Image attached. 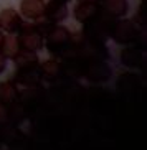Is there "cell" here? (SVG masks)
<instances>
[{
    "mask_svg": "<svg viewBox=\"0 0 147 150\" xmlns=\"http://www.w3.org/2000/svg\"><path fill=\"white\" fill-rule=\"evenodd\" d=\"M20 51V46H18V41L12 33H9L7 36H4L2 40V48H0V53L4 54L5 58H12L13 59L15 56Z\"/></svg>",
    "mask_w": 147,
    "mask_h": 150,
    "instance_id": "9",
    "label": "cell"
},
{
    "mask_svg": "<svg viewBox=\"0 0 147 150\" xmlns=\"http://www.w3.org/2000/svg\"><path fill=\"white\" fill-rule=\"evenodd\" d=\"M13 61L17 63V66L20 68V69H27V71H31L36 64H38V59H36L35 53L25 51V50H20V51H18V54L13 58Z\"/></svg>",
    "mask_w": 147,
    "mask_h": 150,
    "instance_id": "8",
    "label": "cell"
},
{
    "mask_svg": "<svg viewBox=\"0 0 147 150\" xmlns=\"http://www.w3.org/2000/svg\"><path fill=\"white\" fill-rule=\"evenodd\" d=\"M50 33L46 36V43H48L50 53H58L60 50H63V46L66 45L70 33L65 27H51Z\"/></svg>",
    "mask_w": 147,
    "mask_h": 150,
    "instance_id": "3",
    "label": "cell"
},
{
    "mask_svg": "<svg viewBox=\"0 0 147 150\" xmlns=\"http://www.w3.org/2000/svg\"><path fill=\"white\" fill-rule=\"evenodd\" d=\"M43 17H46L50 23H58L63 22L68 17V8L65 2L60 0H51L50 4H46L43 7Z\"/></svg>",
    "mask_w": 147,
    "mask_h": 150,
    "instance_id": "4",
    "label": "cell"
},
{
    "mask_svg": "<svg viewBox=\"0 0 147 150\" xmlns=\"http://www.w3.org/2000/svg\"><path fill=\"white\" fill-rule=\"evenodd\" d=\"M96 13H98V4L94 2H80L75 8V17L81 23L89 22L91 18L96 17Z\"/></svg>",
    "mask_w": 147,
    "mask_h": 150,
    "instance_id": "6",
    "label": "cell"
},
{
    "mask_svg": "<svg viewBox=\"0 0 147 150\" xmlns=\"http://www.w3.org/2000/svg\"><path fill=\"white\" fill-rule=\"evenodd\" d=\"M106 10L114 17H124L127 13V8H129V4L127 0H106Z\"/></svg>",
    "mask_w": 147,
    "mask_h": 150,
    "instance_id": "11",
    "label": "cell"
},
{
    "mask_svg": "<svg viewBox=\"0 0 147 150\" xmlns=\"http://www.w3.org/2000/svg\"><path fill=\"white\" fill-rule=\"evenodd\" d=\"M17 99V89L10 81H4L0 83V104L4 106H10L13 104Z\"/></svg>",
    "mask_w": 147,
    "mask_h": 150,
    "instance_id": "10",
    "label": "cell"
},
{
    "mask_svg": "<svg viewBox=\"0 0 147 150\" xmlns=\"http://www.w3.org/2000/svg\"><path fill=\"white\" fill-rule=\"evenodd\" d=\"M17 41L20 50L31 51V53L40 51L45 45L43 35L40 33V30H36L35 25H22V28L18 30Z\"/></svg>",
    "mask_w": 147,
    "mask_h": 150,
    "instance_id": "1",
    "label": "cell"
},
{
    "mask_svg": "<svg viewBox=\"0 0 147 150\" xmlns=\"http://www.w3.org/2000/svg\"><path fill=\"white\" fill-rule=\"evenodd\" d=\"M41 69H43V74L46 76V78H51V76L58 74L60 66L56 64V63H53V61H46V63L41 64Z\"/></svg>",
    "mask_w": 147,
    "mask_h": 150,
    "instance_id": "12",
    "label": "cell"
},
{
    "mask_svg": "<svg viewBox=\"0 0 147 150\" xmlns=\"http://www.w3.org/2000/svg\"><path fill=\"white\" fill-rule=\"evenodd\" d=\"M9 119V114H7V109L4 107V104H0V124H5Z\"/></svg>",
    "mask_w": 147,
    "mask_h": 150,
    "instance_id": "13",
    "label": "cell"
},
{
    "mask_svg": "<svg viewBox=\"0 0 147 150\" xmlns=\"http://www.w3.org/2000/svg\"><path fill=\"white\" fill-rule=\"evenodd\" d=\"M23 22L22 17L18 15L17 10L13 8H4L0 12V28L5 30L7 33H18L22 28Z\"/></svg>",
    "mask_w": 147,
    "mask_h": 150,
    "instance_id": "2",
    "label": "cell"
},
{
    "mask_svg": "<svg viewBox=\"0 0 147 150\" xmlns=\"http://www.w3.org/2000/svg\"><path fill=\"white\" fill-rule=\"evenodd\" d=\"M60 2H65V4H68V2H70V0H60Z\"/></svg>",
    "mask_w": 147,
    "mask_h": 150,
    "instance_id": "17",
    "label": "cell"
},
{
    "mask_svg": "<svg viewBox=\"0 0 147 150\" xmlns=\"http://www.w3.org/2000/svg\"><path fill=\"white\" fill-rule=\"evenodd\" d=\"M43 0H22L20 4V13L30 20H40L43 17Z\"/></svg>",
    "mask_w": 147,
    "mask_h": 150,
    "instance_id": "5",
    "label": "cell"
},
{
    "mask_svg": "<svg viewBox=\"0 0 147 150\" xmlns=\"http://www.w3.org/2000/svg\"><path fill=\"white\" fill-rule=\"evenodd\" d=\"M80 2H94V4H98V0H80Z\"/></svg>",
    "mask_w": 147,
    "mask_h": 150,
    "instance_id": "15",
    "label": "cell"
},
{
    "mask_svg": "<svg viewBox=\"0 0 147 150\" xmlns=\"http://www.w3.org/2000/svg\"><path fill=\"white\" fill-rule=\"evenodd\" d=\"M134 36H136V28L131 22L124 20V22H121L119 25L116 27V31H114V40L117 43H129L132 40Z\"/></svg>",
    "mask_w": 147,
    "mask_h": 150,
    "instance_id": "7",
    "label": "cell"
},
{
    "mask_svg": "<svg viewBox=\"0 0 147 150\" xmlns=\"http://www.w3.org/2000/svg\"><path fill=\"white\" fill-rule=\"evenodd\" d=\"M5 64H7V61H5V56L0 53V74L5 71Z\"/></svg>",
    "mask_w": 147,
    "mask_h": 150,
    "instance_id": "14",
    "label": "cell"
},
{
    "mask_svg": "<svg viewBox=\"0 0 147 150\" xmlns=\"http://www.w3.org/2000/svg\"><path fill=\"white\" fill-rule=\"evenodd\" d=\"M2 40H4V35H2V31H0V48H2Z\"/></svg>",
    "mask_w": 147,
    "mask_h": 150,
    "instance_id": "16",
    "label": "cell"
}]
</instances>
